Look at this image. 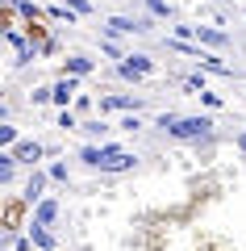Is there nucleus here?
<instances>
[{
    "mask_svg": "<svg viewBox=\"0 0 246 251\" xmlns=\"http://www.w3.org/2000/svg\"><path fill=\"white\" fill-rule=\"evenodd\" d=\"M13 172H17V155L4 151L0 155V184H13Z\"/></svg>",
    "mask_w": 246,
    "mask_h": 251,
    "instance_id": "obj_13",
    "label": "nucleus"
},
{
    "mask_svg": "<svg viewBox=\"0 0 246 251\" xmlns=\"http://www.w3.org/2000/svg\"><path fill=\"white\" fill-rule=\"evenodd\" d=\"M63 75H92V59H84V54H67V59H63Z\"/></svg>",
    "mask_w": 246,
    "mask_h": 251,
    "instance_id": "obj_10",
    "label": "nucleus"
},
{
    "mask_svg": "<svg viewBox=\"0 0 246 251\" xmlns=\"http://www.w3.org/2000/svg\"><path fill=\"white\" fill-rule=\"evenodd\" d=\"M75 88H79V75H63V80L59 84H54V105H59V109H71V105H75Z\"/></svg>",
    "mask_w": 246,
    "mask_h": 251,
    "instance_id": "obj_5",
    "label": "nucleus"
},
{
    "mask_svg": "<svg viewBox=\"0 0 246 251\" xmlns=\"http://www.w3.org/2000/svg\"><path fill=\"white\" fill-rule=\"evenodd\" d=\"M201 100H204V105H209V109H221V105H225V100H221V97H217V92H209V88H204V92H201Z\"/></svg>",
    "mask_w": 246,
    "mask_h": 251,
    "instance_id": "obj_22",
    "label": "nucleus"
},
{
    "mask_svg": "<svg viewBox=\"0 0 246 251\" xmlns=\"http://www.w3.org/2000/svg\"><path fill=\"white\" fill-rule=\"evenodd\" d=\"M96 168L100 172H134L138 168V155L125 151V147H117V143H100V163Z\"/></svg>",
    "mask_w": 246,
    "mask_h": 251,
    "instance_id": "obj_2",
    "label": "nucleus"
},
{
    "mask_svg": "<svg viewBox=\"0 0 246 251\" xmlns=\"http://www.w3.org/2000/svg\"><path fill=\"white\" fill-rule=\"evenodd\" d=\"M146 9H150V17H176V9H171V4H167V0H146Z\"/></svg>",
    "mask_w": 246,
    "mask_h": 251,
    "instance_id": "obj_15",
    "label": "nucleus"
},
{
    "mask_svg": "<svg viewBox=\"0 0 246 251\" xmlns=\"http://www.w3.org/2000/svg\"><path fill=\"white\" fill-rule=\"evenodd\" d=\"M84 130H88L92 138H105V130H109V126H100V122H92V126H84Z\"/></svg>",
    "mask_w": 246,
    "mask_h": 251,
    "instance_id": "obj_26",
    "label": "nucleus"
},
{
    "mask_svg": "<svg viewBox=\"0 0 246 251\" xmlns=\"http://www.w3.org/2000/svg\"><path fill=\"white\" fill-rule=\"evenodd\" d=\"M59 126H63V130H79V122H75L71 109H63V113H59Z\"/></svg>",
    "mask_w": 246,
    "mask_h": 251,
    "instance_id": "obj_18",
    "label": "nucleus"
},
{
    "mask_svg": "<svg viewBox=\"0 0 246 251\" xmlns=\"http://www.w3.org/2000/svg\"><path fill=\"white\" fill-rule=\"evenodd\" d=\"M146 29H155V25H150V17H109L105 34L109 38H121V34H146Z\"/></svg>",
    "mask_w": 246,
    "mask_h": 251,
    "instance_id": "obj_3",
    "label": "nucleus"
},
{
    "mask_svg": "<svg viewBox=\"0 0 246 251\" xmlns=\"http://www.w3.org/2000/svg\"><path fill=\"white\" fill-rule=\"evenodd\" d=\"M13 9H17V13H25L29 21H34V17H42V9H38L34 0H13Z\"/></svg>",
    "mask_w": 246,
    "mask_h": 251,
    "instance_id": "obj_16",
    "label": "nucleus"
},
{
    "mask_svg": "<svg viewBox=\"0 0 246 251\" xmlns=\"http://www.w3.org/2000/svg\"><path fill=\"white\" fill-rule=\"evenodd\" d=\"M54 218H59V201H54V197H46V201H38V205H34V222L38 226H50Z\"/></svg>",
    "mask_w": 246,
    "mask_h": 251,
    "instance_id": "obj_9",
    "label": "nucleus"
},
{
    "mask_svg": "<svg viewBox=\"0 0 246 251\" xmlns=\"http://www.w3.org/2000/svg\"><path fill=\"white\" fill-rule=\"evenodd\" d=\"M46 180H50V176H42V172H34V176H29V184H25V201H29V205L46 201V193H42V188H46Z\"/></svg>",
    "mask_w": 246,
    "mask_h": 251,
    "instance_id": "obj_11",
    "label": "nucleus"
},
{
    "mask_svg": "<svg viewBox=\"0 0 246 251\" xmlns=\"http://www.w3.org/2000/svg\"><path fill=\"white\" fill-rule=\"evenodd\" d=\"M150 72H155V59H150V54H125L121 59L125 80H142V75H150Z\"/></svg>",
    "mask_w": 246,
    "mask_h": 251,
    "instance_id": "obj_4",
    "label": "nucleus"
},
{
    "mask_svg": "<svg viewBox=\"0 0 246 251\" xmlns=\"http://www.w3.org/2000/svg\"><path fill=\"white\" fill-rule=\"evenodd\" d=\"M67 4H71V13H79V17H88V13H92L88 0H67Z\"/></svg>",
    "mask_w": 246,
    "mask_h": 251,
    "instance_id": "obj_24",
    "label": "nucleus"
},
{
    "mask_svg": "<svg viewBox=\"0 0 246 251\" xmlns=\"http://www.w3.org/2000/svg\"><path fill=\"white\" fill-rule=\"evenodd\" d=\"M158 130L171 138H184V143H196V138H209L213 134V117L192 113V117H179V113H158Z\"/></svg>",
    "mask_w": 246,
    "mask_h": 251,
    "instance_id": "obj_1",
    "label": "nucleus"
},
{
    "mask_svg": "<svg viewBox=\"0 0 246 251\" xmlns=\"http://www.w3.org/2000/svg\"><path fill=\"white\" fill-rule=\"evenodd\" d=\"M29 243H34V247H42V251H54V234L46 230V226H29Z\"/></svg>",
    "mask_w": 246,
    "mask_h": 251,
    "instance_id": "obj_12",
    "label": "nucleus"
},
{
    "mask_svg": "<svg viewBox=\"0 0 246 251\" xmlns=\"http://www.w3.org/2000/svg\"><path fill=\"white\" fill-rule=\"evenodd\" d=\"M50 180H67V163H50V172H46Z\"/></svg>",
    "mask_w": 246,
    "mask_h": 251,
    "instance_id": "obj_25",
    "label": "nucleus"
},
{
    "mask_svg": "<svg viewBox=\"0 0 246 251\" xmlns=\"http://www.w3.org/2000/svg\"><path fill=\"white\" fill-rule=\"evenodd\" d=\"M100 113H138V100L134 97H105L100 100Z\"/></svg>",
    "mask_w": 246,
    "mask_h": 251,
    "instance_id": "obj_8",
    "label": "nucleus"
},
{
    "mask_svg": "<svg viewBox=\"0 0 246 251\" xmlns=\"http://www.w3.org/2000/svg\"><path fill=\"white\" fill-rule=\"evenodd\" d=\"M196 42L221 50V46H229V34H225V29H217V25H196Z\"/></svg>",
    "mask_w": 246,
    "mask_h": 251,
    "instance_id": "obj_6",
    "label": "nucleus"
},
{
    "mask_svg": "<svg viewBox=\"0 0 246 251\" xmlns=\"http://www.w3.org/2000/svg\"><path fill=\"white\" fill-rule=\"evenodd\" d=\"M171 38H184V42H192V38H196V25H176V29H171Z\"/></svg>",
    "mask_w": 246,
    "mask_h": 251,
    "instance_id": "obj_19",
    "label": "nucleus"
},
{
    "mask_svg": "<svg viewBox=\"0 0 246 251\" xmlns=\"http://www.w3.org/2000/svg\"><path fill=\"white\" fill-rule=\"evenodd\" d=\"M201 67H204V72H213V75H234V67H229V63H221L217 54H209V59H204Z\"/></svg>",
    "mask_w": 246,
    "mask_h": 251,
    "instance_id": "obj_14",
    "label": "nucleus"
},
{
    "mask_svg": "<svg viewBox=\"0 0 246 251\" xmlns=\"http://www.w3.org/2000/svg\"><path fill=\"white\" fill-rule=\"evenodd\" d=\"M238 147H242V151H246V134H238Z\"/></svg>",
    "mask_w": 246,
    "mask_h": 251,
    "instance_id": "obj_27",
    "label": "nucleus"
},
{
    "mask_svg": "<svg viewBox=\"0 0 246 251\" xmlns=\"http://www.w3.org/2000/svg\"><path fill=\"white\" fill-rule=\"evenodd\" d=\"M121 130H142V117L138 113H125L121 117Z\"/></svg>",
    "mask_w": 246,
    "mask_h": 251,
    "instance_id": "obj_23",
    "label": "nucleus"
},
{
    "mask_svg": "<svg viewBox=\"0 0 246 251\" xmlns=\"http://www.w3.org/2000/svg\"><path fill=\"white\" fill-rule=\"evenodd\" d=\"M100 50H105L109 59H125V50H121V46H113V42H109V38H105V42H100Z\"/></svg>",
    "mask_w": 246,
    "mask_h": 251,
    "instance_id": "obj_21",
    "label": "nucleus"
},
{
    "mask_svg": "<svg viewBox=\"0 0 246 251\" xmlns=\"http://www.w3.org/2000/svg\"><path fill=\"white\" fill-rule=\"evenodd\" d=\"M0 143H4V151H13L17 147V126H0Z\"/></svg>",
    "mask_w": 246,
    "mask_h": 251,
    "instance_id": "obj_17",
    "label": "nucleus"
},
{
    "mask_svg": "<svg viewBox=\"0 0 246 251\" xmlns=\"http://www.w3.org/2000/svg\"><path fill=\"white\" fill-rule=\"evenodd\" d=\"M42 151H46V147H42V143H34V138H25V143H17V147H13L17 163H29V168H34V163L42 159Z\"/></svg>",
    "mask_w": 246,
    "mask_h": 251,
    "instance_id": "obj_7",
    "label": "nucleus"
},
{
    "mask_svg": "<svg viewBox=\"0 0 246 251\" xmlns=\"http://www.w3.org/2000/svg\"><path fill=\"white\" fill-rule=\"evenodd\" d=\"M50 17H59V21H67V25H75V13H67L63 4H54V9H50Z\"/></svg>",
    "mask_w": 246,
    "mask_h": 251,
    "instance_id": "obj_20",
    "label": "nucleus"
}]
</instances>
